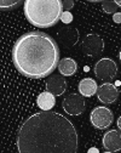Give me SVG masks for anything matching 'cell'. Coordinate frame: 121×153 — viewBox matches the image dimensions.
Returning <instances> with one entry per match:
<instances>
[{
    "instance_id": "18",
    "label": "cell",
    "mask_w": 121,
    "mask_h": 153,
    "mask_svg": "<svg viewBox=\"0 0 121 153\" xmlns=\"http://www.w3.org/2000/svg\"><path fill=\"white\" fill-rule=\"evenodd\" d=\"M73 5H74L73 0H64V1H63V7L67 9V11H69L73 7Z\"/></svg>"
},
{
    "instance_id": "11",
    "label": "cell",
    "mask_w": 121,
    "mask_h": 153,
    "mask_svg": "<svg viewBox=\"0 0 121 153\" xmlns=\"http://www.w3.org/2000/svg\"><path fill=\"white\" fill-rule=\"evenodd\" d=\"M58 39L64 46L72 48L79 40V32L73 27H63L58 32Z\"/></svg>"
},
{
    "instance_id": "14",
    "label": "cell",
    "mask_w": 121,
    "mask_h": 153,
    "mask_svg": "<svg viewBox=\"0 0 121 153\" xmlns=\"http://www.w3.org/2000/svg\"><path fill=\"white\" fill-rule=\"evenodd\" d=\"M76 69H77V65L70 57H66V59L61 60L58 63V72L64 76L74 75Z\"/></svg>"
},
{
    "instance_id": "12",
    "label": "cell",
    "mask_w": 121,
    "mask_h": 153,
    "mask_svg": "<svg viewBox=\"0 0 121 153\" xmlns=\"http://www.w3.org/2000/svg\"><path fill=\"white\" fill-rule=\"evenodd\" d=\"M97 83L92 78H84L79 83V92L84 97H91L94 94H97Z\"/></svg>"
},
{
    "instance_id": "13",
    "label": "cell",
    "mask_w": 121,
    "mask_h": 153,
    "mask_svg": "<svg viewBox=\"0 0 121 153\" xmlns=\"http://www.w3.org/2000/svg\"><path fill=\"white\" fill-rule=\"evenodd\" d=\"M36 103H38V106H39L40 109H43V111H51L55 107V105H56L55 95L46 90V91L41 92L38 96Z\"/></svg>"
},
{
    "instance_id": "3",
    "label": "cell",
    "mask_w": 121,
    "mask_h": 153,
    "mask_svg": "<svg viewBox=\"0 0 121 153\" xmlns=\"http://www.w3.org/2000/svg\"><path fill=\"white\" fill-rule=\"evenodd\" d=\"M24 15L35 27L55 26L63 13L62 0H24Z\"/></svg>"
},
{
    "instance_id": "17",
    "label": "cell",
    "mask_w": 121,
    "mask_h": 153,
    "mask_svg": "<svg viewBox=\"0 0 121 153\" xmlns=\"http://www.w3.org/2000/svg\"><path fill=\"white\" fill-rule=\"evenodd\" d=\"M61 21H62L63 23H66V25L70 23V22L73 21V15H72L69 11H64V12L62 13V16H61Z\"/></svg>"
},
{
    "instance_id": "20",
    "label": "cell",
    "mask_w": 121,
    "mask_h": 153,
    "mask_svg": "<svg viewBox=\"0 0 121 153\" xmlns=\"http://www.w3.org/2000/svg\"><path fill=\"white\" fill-rule=\"evenodd\" d=\"M116 123H117V128L121 130V117H119V119H117V122H116Z\"/></svg>"
},
{
    "instance_id": "16",
    "label": "cell",
    "mask_w": 121,
    "mask_h": 153,
    "mask_svg": "<svg viewBox=\"0 0 121 153\" xmlns=\"http://www.w3.org/2000/svg\"><path fill=\"white\" fill-rule=\"evenodd\" d=\"M116 4L115 3H111V1H107L103 4V10L107 12V13H111V12H115L116 10Z\"/></svg>"
},
{
    "instance_id": "19",
    "label": "cell",
    "mask_w": 121,
    "mask_h": 153,
    "mask_svg": "<svg viewBox=\"0 0 121 153\" xmlns=\"http://www.w3.org/2000/svg\"><path fill=\"white\" fill-rule=\"evenodd\" d=\"M113 20L116 23H121V12H115L113 16Z\"/></svg>"
},
{
    "instance_id": "15",
    "label": "cell",
    "mask_w": 121,
    "mask_h": 153,
    "mask_svg": "<svg viewBox=\"0 0 121 153\" xmlns=\"http://www.w3.org/2000/svg\"><path fill=\"white\" fill-rule=\"evenodd\" d=\"M23 0H0V9L1 10H11L19 5Z\"/></svg>"
},
{
    "instance_id": "2",
    "label": "cell",
    "mask_w": 121,
    "mask_h": 153,
    "mask_svg": "<svg viewBox=\"0 0 121 153\" xmlns=\"http://www.w3.org/2000/svg\"><path fill=\"white\" fill-rule=\"evenodd\" d=\"M12 61L16 69L28 78H45L58 67V46L50 35L41 32H29L19 36L15 43Z\"/></svg>"
},
{
    "instance_id": "4",
    "label": "cell",
    "mask_w": 121,
    "mask_h": 153,
    "mask_svg": "<svg viewBox=\"0 0 121 153\" xmlns=\"http://www.w3.org/2000/svg\"><path fill=\"white\" fill-rule=\"evenodd\" d=\"M90 120L92 123V125L97 129H107L113 124L114 120V116L113 112L104 106H99L93 108V111L90 114Z\"/></svg>"
},
{
    "instance_id": "21",
    "label": "cell",
    "mask_w": 121,
    "mask_h": 153,
    "mask_svg": "<svg viewBox=\"0 0 121 153\" xmlns=\"http://www.w3.org/2000/svg\"><path fill=\"white\" fill-rule=\"evenodd\" d=\"M114 3H115L117 6H120V7H121V0H114Z\"/></svg>"
},
{
    "instance_id": "7",
    "label": "cell",
    "mask_w": 121,
    "mask_h": 153,
    "mask_svg": "<svg viewBox=\"0 0 121 153\" xmlns=\"http://www.w3.org/2000/svg\"><path fill=\"white\" fill-rule=\"evenodd\" d=\"M81 50L87 56H97L100 55L104 50V42L97 34H89L81 44Z\"/></svg>"
},
{
    "instance_id": "1",
    "label": "cell",
    "mask_w": 121,
    "mask_h": 153,
    "mask_svg": "<svg viewBox=\"0 0 121 153\" xmlns=\"http://www.w3.org/2000/svg\"><path fill=\"white\" fill-rule=\"evenodd\" d=\"M16 143L21 153H76L79 136L74 124L63 114L43 111L23 122Z\"/></svg>"
},
{
    "instance_id": "5",
    "label": "cell",
    "mask_w": 121,
    "mask_h": 153,
    "mask_svg": "<svg viewBox=\"0 0 121 153\" xmlns=\"http://www.w3.org/2000/svg\"><path fill=\"white\" fill-rule=\"evenodd\" d=\"M94 74L98 79L100 80H111L115 78L117 74V66L116 63L108 57L100 59L96 65H94Z\"/></svg>"
},
{
    "instance_id": "10",
    "label": "cell",
    "mask_w": 121,
    "mask_h": 153,
    "mask_svg": "<svg viewBox=\"0 0 121 153\" xmlns=\"http://www.w3.org/2000/svg\"><path fill=\"white\" fill-rule=\"evenodd\" d=\"M46 90L53 94L55 96H61L67 90V82L61 75H51L46 80Z\"/></svg>"
},
{
    "instance_id": "22",
    "label": "cell",
    "mask_w": 121,
    "mask_h": 153,
    "mask_svg": "<svg viewBox=\"0 0 121 153\" xmlns=\"http://www.w3.org/2000/svg\"><path fill=\"white\" fill-rule=\"evenodd\" d=\"M90 152H97V153H98V149H97V148H91Z\"/></svg>"
},
{
    "instance_id": "24",
    "label": "cell",
    "mask_w": 121,
    "mask_h": 153,
    "mask_svg": "<svg viewBox=\"0 0 121 153\" xmlns=\"http://www.w3.org/2000/svg\"><path fill=\"white\" fill-rule=\"evenodd\" d=\"M119 59H120V61H121V50H120V53H119Z\"/></svg>"
},
{
    "instance_id": "23",
    "label": "cell",
    "mask_w": 121,
    "mask_h": 153,
    "mask_svg": "<svg viewBox=\"0 0 121 153\" xmlns=\"http://www.w3.org/2000/svg\"><path fill=\"white\" fill-rule=\"evenodd\" d=\"M87 1H92V3H97V1H102V0H87Z\"/></svg>"
},
{
    "instance_id": "8",
    "label": "cell",
    "mask_w": 121,
    "mask_h": 153,
    "mask_svg": "<svg viewBox=\"0 0 121 153\" xmlns=\"http://www.w3.org/2000/svg\"><path fill=\"white\" fill-rule=\"evenodd\" d=\"M97 97L98 100L104 103V105H109L116 101V99L119 97V90L116 89V86L111 83H104L102 85H99L97 89Z\"/></svg>"
},
{
    "instance_id": "9",
    "label": "cell",
    "mask_w": 121,
    "mask_h": 153,
    "mask_svg": "<svg viewBox=\"0 0 121 153\" xmlns=\"http://www.w3.org/2000/svg\"><path fill=\"white\" fill-rule=\"evenodd\" d=\"M103 147L107 152L121 151V134L117 130H109L104 134L102 140Z\"/></svg>"
},
{
    "instance_id": "6",
    "label": "cell",
    "mask_w": 121,
    "mask_h": 153,
    "mask_svg": "<svg viewBox=\"0 0 121 153\" xmlns=\"http://www.w3.org/2000/svg\"><path fill=\"white\" fill-rule=\"evenodd\" d=\"M85 100L81 94H70L63 100L62 107L69 116H80L85 111Z\"/></svg>"
}]
</instances>
